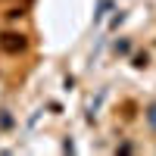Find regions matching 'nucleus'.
<instances>
[{
	"label": "nucleus",
	"mask_w": 156,
	"mask_h": 156,
	"mask_svg": "<svg viewBox=\"0 0 156 156\" xmlns=\"http://www.w3.org/2000/svg\"><path fill=\"white\" fill-rule=\"evenodd\" d=\"M0 128H12V115H6V112H0Z\"/></svg>",
	"instance_id": "nucleus-5"
},
{
	"label": "nucleus",
	"mask_w": 156,
	"mask_h": 156,
	"mask_svg": "<svg viewBox=\"0 0 156 156\" xmlns=\"http://www.w3.org/2000/svg\"><path fill=\"white\" fill-rule=\"evenodd\" d=\"M112 3H109V0H100V6H97V12H94V19H103V12H106Z\"/></svg>",
	"instance_id": "nucleus-4"
},
{
	"label": "nucleus",
	"mask_w": 156,
	"mask_h": 156,
	"mask_svg": "<svg viewBox=\"0 0 156 156\" xmlns=\"http://www.w3.org/2000/svg\"><path fill=\"white\" fill-rule=\"evenodd\" d=\"M147 122H150V128H153V131H156V103H150V106H147Z\"/></svg>",
	"instance_id": "nucleus-3"
},
{
	"label": "nucleus",
	"mask_w": 156,
	"mask_h": 156,
	"mask_svg": "<svg viewBox=\"0 0 156 156\" xmlns=\"http://www.w3.org/2000/svg\"><path fill=\"white\" fill-rule=\"evenodd\" d=\"M0 50L9 53V56H19V53L28 50V37H25L22 31H3L0 34Z\"/></svg>",
	"instance_id": "nucleus-1"
},
{
	"label": "nucleus",
	"mask_w": 156,
	"mask_h": 156,
	"mask_svg": "<svg viewBox=\"0 0 156 156\" xmlns=\"http://www.w3.org/2000/svg\"><path fill=\"white\" fill-rule=\"evenodd\" d=\"M131 62H134V69H147L150 66V53H147V50H144V53H134Z\"/></svg>",
	"instance_id": "nucleus-2"
},
{
	"label": "nucleus",
	"mask_w": 156,
	"mask_h": 156,
	"mask_svg": "<svg viewBox=\"0 0 156 156\" xmlns=\"http://www.w3.org/2000/svg\"><path fill=\"white\" fill-rule=\"evenodd\" d=\"M128 50H131V44H128V41H119V44H115V53H128Z\"/></svg>",
	"instance_id": "nucleus-6"
}]
</instances>
